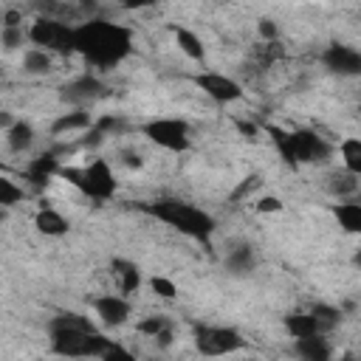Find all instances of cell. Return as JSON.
<instances>
[{
	"label": "cell",
	"instance_id": "cell-1",
	"mask_svg": "<svg viewBox=\"0 0 361 361\" xmlns=\"http://www.w3.org/2000/svg\"><path fill=\"white\" fill-rule=\"evenodd\" d=\"M73 54H79L93 68H116L133 54V28L93 17L82 25H73Z\"/></svg>",
	"mask_w": 361,
	"mask_h": 361
},
{
	"label": "cell",
	"instance_id": "cell-2",
	"mask_svg": "<svg viewBox=\"0 0 361 361\" xmlns=\"http://www.w3.org/2000/svg\"><path fill=\"white\" fill-rule=\"evenodd\" d=\"M51 350L68 358H102L113 338L102 336L93 322L82 313H59L48 322Z\"/></svg>",
	"mask_w": 361,
	"mask_h": 361
},
{
	"label": "cell",
	"instance_id": "cell-3",
	"mask_svg": "<svg viewBox=\"0 0 361 361\" xmlns=\"http://www.w3.org/2000/svg\"><path fill=\"white\" fill-rule=\"evenodd\" d=\"M141 209L147 214H152L155 220L166 223L169 228L180 231L189 240H197V243H209L212 234L217 231V220L206 209H200L195 203H186L180 197H158V200L144 203Z\"/></svg>",
	"mask_w": 361,
	"mask_h": 361
},
{
	"label": "cell",
	"instance_id": "cell-4",
	"mask_svg": "<svg viewBox=\"0 0 361 361\" xmlns=\"http://www.w3.org/2000/svg\"><path fill=\"white\" fill-rule=\"evenodd\" d=\"M271 141L279 152V158L288 166H302V164H324L333 155L330 141H324V135H319L316 130H282V127H268Z\"/></svg>",
	"mask_w": 361,
	"mask_h": 361
},
{
	"label": "cell",
	"instance_id": "cell-5",
	"mask_svg": "<svg viewBox=\"0 0 361 361\" xmlns=\"http://www.w3.org/2000/svg\"><path fill=\"white\" fill-rule=\"evenodd\" d=\"M59 175H62L71 186H76L85 197H90V200H96V203L110 200V197L116 195V189H118V180H116V175H113V166H110L104 158H93V161H87L85 166H62Z\"/></svg>",
	"mask_w": 361,
	"mask_h": 361
},
{
	"label": "cell",
	"instance_id": "cell-6",
	"mask_svg": "<svg viewBox=\"0 0 361 361\" xmlns=\"http://www.w3.org/2000/svg\"><path fill=\"white\" fill-rule=\"evenodd\" d=\"M25 34L42 51H51V54H73V25L62 23L59 17H51V14L37 17Z\"/></svg>",
	"mask_w": 361,
	"mask_h": 361
},
{
	"label": "cell",
	"instance_id": "cell-7",
	"mask_svg": "<svg viewBox=\"0 0 361 361\" xmlns=\"http://www.w3.org/2000/svg\"><path fill=\"white\" fill-rule=\"evenodd\" d=\"M141 133L166 152H186L192 147V127L183 118H152L141 127Z\"/></svg>",
	"mask_w": 361,
	"mask_h": 361
},
{
	"label": "cell",
	"instance_id": "cell-8",
	"mask_svg": "<svg viewBox=\"0 0 361 361\" xmlns=\"http://www.w3.org/2000/svg\"><path fill=\"white\" fill-rule=\"evenodd\" d=\"M243 336L234 327L223 324H195V347L203 355H228L243 347Z\"/></svg>",
	"mask_w": 361,
	"mask_h": 361
},
{
	"label": "cell",
	"instance_id": "cell-9",
	"mask_svg": "<svg viewBox=\"0 0 361 361\" xmlns=\"http://www.w3.org/2000/svg\"><path fill=\"white\" fill-rule=\"evenodd\" d=\"M104 82L96 73H79L59 87V99L71 107H90L104 96Z\"/></svg>",
	"mask_w": 361,
	"mask_h": 361
},
{
	"label": "cell",
	"instance_id": "cell-10",
	"mask_svg": "<svg viewBox=\"0 0 361 361\" xmlns=\"http://www.w3.org/2000/svg\"><path fill=\"white\" fill-rule=\"evenodd\" d=\"M195 85L217 104H231V102H240L245 96L243 85L226 73H217V71H200L195 76Z\"/></svg>",
	"mask_w": 361,
	"mask_h": 361
},
{
	"label": "cell",
	"instance_id": "cell-11",
	"mask_svg": "<svg viewBox=\"0 0 361 361\" xmlns=\"http://www.w3.org/2000/svg\"><path fill=\"white\" fill-rule=\"evenodd\" d=\"M322 65L336 76H358L361 73V51L344 42H330L322 51Z\"/></svg>",
	"mask_w": 361,
	"mask_h": 361
},
{
	"label": "cell",
	"instance_id": "cell-12",
	"mask_svg": "<svg viewBox=\"0 0 361 361\" xmlns=\"http://www.w3.org/2000/svg\"><path fill=\"white\" fill-rule=\"evenodd\" d=\"M93 313L104 327H121L133 316V305L124 293H104L93 299Z\"/></svg>",
	"mask_w": 361,
	"mask_h": 361
},
{
	"label": "cell",
	"instance_id": "cell-13",
	"mask_svg": "<svg viewBox=\"0 0 361 361\" xmlns=\"http://www.w3.org/2000/svg\"><path fill=\"white\" fill-rule=\"evenodd\" d=\"M110 274H113V279H116L118 293H124V296L138 293V288H141V282H144L138 262H133V259H127V257H113V259H110Z\"/></svg>",
	"mask_w": 361,
	"mask_h": 361
},
{
	"label": "cell",
	"instance_id": "cell-14",
	"mask_svg": "<svg viewBox=\"0 0 361 361\" xmlns=\"http://www.w3.org/2000/svg\"><path fill=\"white\" fill-rule=\"evenodd\" d=\"M59 158L54 155V152H42V155H37V158H31L28 161V166H25V180L31 183V186H37V189H42V186H48V180L54 178V175H59Z\"/></svg>",
	"mask_w": 361,
	"mask_h": 361
},
{
	"label": "cell",
	"instance_id": "cell-15",
	"mask_svg": "<svg viewBox=\"0 0 361 361\" xmlns=\"http://www.w3.org/2000/svg\"><path fill=\"white\" fill-rule=\"evenodd\" d=\"M34 226H37V231L39 234H45V237H65L68 231H71V220L59 212V209H54V206H39V212L34 214Z\"/></svg>",
	"mask_w": 361,
	"mask_h": 361
},
{
	"label": "cell",
	"instance_id": "cell-16",
	"mask_svg": "<svg viewBox=\"0 0 361 361\" xmlns=\"http://www.w3.org/2000/svg\"><path fill=\"white\" fill-rule=\"evenodd\" d=\"M293 350H296V355L305 358V361H330V355H333V347H330V341H327V333H316V336L296 338Z\"/></svg>",
	"mask_w": 361,
	"mask_h": 361
},
{
	"label": "cell",
	"instance_id": "cell-17",
	"mask_svg": "<svg viewBox=\"0 0 361 361\" xmlns=\"http://www.w3.org/2000/svg\"><path fill=\"white\" fill-rule=\"evenodd\" d=\"M257 268V254L248 243H237L234 248H228L226 254V271L231 276H248Z\"/></svg>",
	"mask_w": 361,
	"mask_h": 361
},
{
	"label": "cell",
	"instance_id": "cell-18",
	"mask_svg": "<svg viewBox=\"0 0 361 361\" xmlns=\"http://www.w3.org/2000/svg\"><path fill=\"white\" fill-rule=\"evenodd\" d=\"M333 214H336L338 226H341L347 234H361V203H358V200L341 197V200L333 206Z\"/></svg>",
	"mask_w": 361,
	"mask_h": 361
},
{
	"label": "cell",
	"instance_id": "cell-19",
	"mask_svg": "<svg viewBox=\"0 0 361 361\" xmlns=\"http://www.w3.org/2000/svg\"><path fill=\"white\" fill-rule=\"evenodd\" d=\"M93 121H90V113L87 107H73L68 113H62L54 124H51V133L54 135H65V133H76V130H87Z\"/></svg>",
	"mask_w": 361,
	"mask_h": 361
},
{
	"label": "cell",
	"instance_id": "cell-20",
	"mask_svg": "<svg viewBox=\"0 0 361 361\" xmlns=\"http://www.w3.org/2000/svg\"><path fill=\"white\" fill-rule=\"evenodd\" d=\"M34 127L28 121H11L6 127V144L11 152H28L31 144H34Z\"/></svg>",
	"mask_w": 361,
	"mask_h": 361
},
{
	"label": "cell",
	"instance_id": "cell-21",
	"mask_svg": "<svg viewBox=\"0 0 361 361\" xmlns=\"http://www.w3.org/2000/svg\"><path fill=\"white\" fill-rule=\"evenodd\" d=\"M358 178L361 175H353V172H347L344 166L341 169H336V172H330V178H327V189H330V195L333 197H353L355 192H358Z\"/></svg>",
	"mask_w": 361,
	"mask_h": 361
},
{
	"label": "cell",
	"instance_id": "cell-22",
	"mask_svg": "<svg viewBox=\"0 0 361 361\" xmlns=\"http://www.w3.org/2000/svg\"><path fill=\"white\" fill-rule=\"evenodd\" d=\"M282 324H285V330H288V336L290 338H305V336H316V333H322L319 330V324H316V319L310 316V310L307 313H288L285 319H282Z\"/></svg>",
	"mask_w": 361,
	"mask_h": 361
},
{
	"label": "cell",
	"instance_id": "cell-23",
	"mask_svg": "<svg viewBox=\"0 0 361 361\" xmlns=\"http://www.w3.org/2000/svg\"><path fill=\"white\" fill-rule=\"evenodd\" d=\"M175 45H178L180 54L189 56L192 62H203V56H206V48H203V42H200V37H197L195 31H189V28H175Z\"/></svg>",
	"mask_w": 361,
	"mask_h": 361
},
{
	"label": "cell",
	"instance_id": "cell-24",
	"mask_svg": "<svg viewBox=\"0 0 361 361\" xmlns=\"http://www.w3.org/2000/svg\"><path fill=\"white\" fill-rule=\"evenodd\" d=\"M338 155H341V166L353 175H361V138L347 135L338 144Z\"/></svg>",
	"mask_w": 361,
	"mask_h": 361
},
{
	"label": "cell",
	"instance_id": "cell-25",
	"mask_svg": "<svg viewBox=\"0 0 361 361\" xmlns=\"http://www.w3.org/2000/svg\"><path fill=\"white\" fill-rule=\"evenodd\" d=\"M51 65H54L51 51L28 48V51L23 54V71H25V73H31V76H42V73H48V71H51Z\"/></svg>",
	"mask_w": 361,
	"mask_h": 361
},
{
	"label": "cell",
	"instance_id": "cell-26",
	"mask_svg": "<svg viewBox=\"0 0 361 361\" xmlns=\"http://www.w3.org/2000/svg\"><path fill=\"white\" fill-rule=\"evenodd\" d=\"M310 316L316 319V324H319V330H322V333H333V330L341 324V310H338L336 305L316 302V305L310 307Z\"/></svg>",
	"mask_w": 361,
	"mask_h": 361
},
{
	"label": "cell",
	"instance_id": "cell-27",
	"mask_svg": "<svg viewBox=\"0 0 361 361\" xmlns=\"http://www.w3.org/2000/svg\"><path fill=\"white\" fill-rule=\"evenodd\" d=\"M23 197H25L23 186H17L11 178L0 175V206H3V209H11V206L23 203Z\"/></svg>",
	"mask_w": 361,
	"mask_h": 361
},
{
	"label": "cell",
	"instance_id": "cell-28",
	"mask_svg": "<svg viewBox=\"0 0 361 361\" xmlns=\"http://www.w3.org/2000/svg\"><path fill=\"white\" fill-rule=\"evenodd\" d=\"M25 39H28V34L23 31V25H3V28H0V45H3L6 51L23 48Z\"/></svg>",
	"mask_w": 361,
	"mask_h": 361
},
{
	"label": "cell",
	"instance_id": "cell-29",
	"mask_svg": "<svg viewBox=\"0 0 361 361\" xmlns=\"http://www.w3.org/2000/svg\"><path fill=\"white\" fill-rule=\"evenodd\" d=\"M166 327H172L169 324V319L166 316H161V313H155V316H147V319H141L138 324H135V330L141 333V336H149V338H155L161 330H166Z\"/></svg>",
	"mask_w": 361,
	"mask_h": 361
},
{
	"label": "cell",
	"instance_id": "cell-30",
	"mask_svg": "<svg viewBox=\"0 0 361 361\" xmlns=\"http://www.w3.org/2000/svg\"><path fill=\"white\" fill-rule=\"evenodd\" d=\"M149 288H152V293L161 296V299H175V296H178V285H175L169 276H152V279H149Z\"/></svg>",
	"mask_w": 361,
	"mask_h": 361
},
{
	"label": "cell",
	"instance_id": "cell-31",
	"mask_svg": "<svg viewBox=\"0 0 361 361\" xmlns=\"http://www.w3.org/2000/svg\"><path fill=\"white\" fill-rule=\"evenodd\" d=\"M257 212L259 214H276V212H282V200L276 195H262L257 200Z\"/></svg>",
	"mask_w": 361,
	"mask_h": 361
},
{
	"label": "cell",
	"instance_id": "cell-32",
	"mask_svg": "<svg viewBox=\"0 0 361 361\" xmlns=\"http://www.w3.org/2000/svg\"><path fill=\"white\" fill-rule=\"evenodd\" d=\"M262 180H259V175H248V178H243V183L234 189V195H231V200H243L245 195H251L257 186H259Z\"/></svg>",
	"mask_w": 361,
	"mask_h": 361
},
{
	"label": "cell",
	"instance_id": "cell-33",
	"mask_svg": "<svg viewBox=\"0 0 361 361\" xmlns=\"http://www.w3.org/2000/svg\"><path fill=\"white\" fill-rule=\"evenodd\" d=\"M257 28H259V37H262V42H274V39L279 37V28H276V23H274L271 17H262Z\"/></svg>",
	"mask_w": 361,
	"mask_h": 361
},
{
	"label": "cell",
	"instance_id": "cell-34",
	"mask_svg": "<svg viewBox=\"0 0 361 361\" xmlns=\"http://www.w3.org/2000/svg\"><path fill=\"white\" fill-rule=\"evenodd\" d=\"M118 158H121V164L130 166V169H141V166H144V158H141V152H135V149H121Z\"/></svg>",
	"mask_w": 361,
	"mask_h": 361
},
{
	"label": "cell",
	"instance_id": "cell-35",
	"mask_svg": "<svg viewBox=\"0 0 361 361\" xmlns=\"http://www.w3.org/2000/svg\"><path fill=\"white\" fill-rule=\"evenodd\" d=\"M102 358H104V361H113V358H124V361H130V358H133V353H130V350H124V347H118V344L113 341Z\"/></svg>",
	"mask_w": 361,
	"mask_h": 361
},
{
	"label": "cell",
	"instance_id": "cell-36",
	"mask_svg": "<svg viewBox=\"0 0 361 361\" xmlns=\"http://www.w3.org/2000/svg\"><path fill=\"white\" fill-rule=\"evenodd\" d=\"M155 0H121V8L124 11H141V8H147V6H152Z\"/></svg>",
	"mask_w": 361,
	"mask_h": 361
},
{
	"label": "cell",
	"instance_id": "cell-37",
	"mask_svg": "<svg viewBox=\"0 0 361 361\" xmlns=\"http://www.w3.org/2000/svg\"><path fill=\"white\" fill-rule=\"evenodd\" d=\"M234 124H237V130H240L243 135H248V138H257V133H259L257 124H251V121H240V118H237Z\"/></svg>",
	"mask_w": 361,
	"mask_h": 361
},
{
	"label": "cell",
	"instance_id": "cell-38",
	"mask_svg": "<svg viewBox=\"0 0 361 361\" xmlns=\"http://www.w3.org/2000/svg\"><path fill=\"white\" fill-rule=\"evenodd\" d=\"M20 23H23V14H20V11L11 8V11L3 14V25H20Z\"/></svg>",
	"mask_w": 361,
	"mask_h": 361
}]
</instances>
